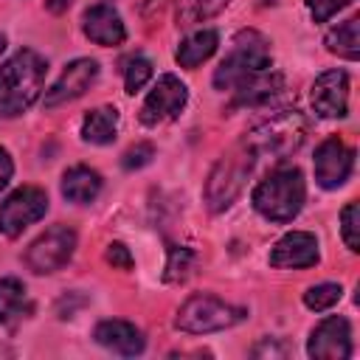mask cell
<instances>
[{"label":"cell","instance_id":"1","mask_svg":"<svg viewBox=\"0 0 360 360\" xmlns=\"http://www.w3.org/2000/svg\"><path fill=\"white\" fill-rule=\"evenodd\" d=\"M45 70L48 62L31 48L17 51L0 68V118L20 115L39 98Z\"/></svg>","mask_w":360,"mask_h":360},{"label":"cell","instance_id":"2","mask_svg":"<svg viewBox=\"0 0 360 360\" xmlns=\"http://www.w3.org/2000/svg\"><path fill=\"white\" fill-rule=\"evenodd\" d=\"M256 166V152L248 146V141L242 138L239 143H233L211 169L208 183H205V205L211 211H225L245 188V180L250 177Z\"/></svg>","mask_w":360,"mask_h":360},{"label":"cell","instance_id":"3","mask_svg":"<svg viewBox=\"0 0 360 360\" xmlns=\"http://www.w3.org/2000/svg\"><path fill=\"white\" fill-rule=\"evenodd\" d=\"M307 188L298 169H278L253 188V208L270 222H290L304 205Z\"/></svg>","mask_w":360,"mask_h":360},{"label":"cell","instance_id":"4","mask_svg":"<svg viewBox=\"0 0 360 360\" xmlns=\"http://www.w3.org/2000/svg\"><path fill=\"white\" fill-rule=\"evenodd\" d=\"M270 68V42L259 31H239L231 42L228 56L214 70V84L219 90H233L248 76L264 73Z\"/></svg>","mask_w":360,"mask_h":360},{"label":"cell","instance_id":"5","mask_svg":"<svg viewBox=\"0 0 360 360\" xmlns=\"http://www.w3.org/2000/svg\"><path fill=\"white\" fill-rule=\"evenodd\" d=\"M304 138H307V118L298 110H281L278 115L262 121L245 135L256 158H273V160L292 155L304 143Z\"/></svg>","mask_w":360,"mask_h":360},{"label":"cell","instance_id":"6","mask_svg":"<svg viewBox=\"0 0 360 360\" xmlns=\"http://www.w3.org/2000/svg\"><path fill=\"white\" fill-rule=\"evenodd\" d=\"M245 318V309L225 304L217 295H191L174 318V326L188 335H208V332H222L231 329Z\"/></svg>","mask_w":360,"mask_h":360},{"label":"cell","instance_id":"7","mask_svg":"<svg viewBox=\"0 0 360 360\" xmlns=\"http://www.w3.org/2000/svg\"><path fill=\"white\" fill-rule=\"evenodd\" d=\"M76 250V231L68 225H51L25 250V264L34 273H53L70 262Z\"/></svg>","mask_w":360,"mask_h":360},{"label":"cell","instance_id":"8","mask_svg":"<svg viewBox=\"0 0 360 360\" xmlns=\"http://www.w3.org/2000/svg\"><path fill=\"white\" fill-rule=\"evenodd\" d=\"M45 211H48V194L37 186H22L0 205V233L17 236L31 222L42 219Z\"/></svg>","mask_w":360,"mask_h":360},{"label":"cell","instance_id":"9","mask_svg":"<svg viewBox=\"0 0 360 360\" xmlns=\"http://www.w3.org/2000/svg\"><path fill=\"white\" fill-rule=\"evenodd\" d=\"M188 101V90L186 84L174 76V73H163L158 79V84L149 90L143 107H141V121L146 127H158L163 121H172L180 115V110Z\"/></svg>","mask_w":360,"mask_h":360},{"label":"cell","instance_id":"10","mask_svg":"<svg viewBox=\"0 0 360 360\" xmlns=\"http://www.w3.org/2000/svg\"><path fill=\"white\" fill-rule=\"evenodd\" d=\"M315 166V180L321 188H338L349 180L352 166H354V152L340 141V138H326L312 158Z\"/></svg>","mask_w":360,"mask_h":360},{"label":"cell","instance_id":"11","mask_svg":"<svg viewBox=\"0 0 360 360\" xmlns=\"http://www.w3.org/2000/svg\"><path fill=\"white\" fill-rule=\"evenodd\" d=\"M307 354L315 360H346L352 354V329L349 321L340 315L323 318L307 343Z\"/></svg>","mask_w":360,"mask_h":360},{"label":"cell","instance_id":"12","mask_svg":"<svg viewBox=\"0 0 360 360\" xmlns=\"http://www.w3.org/2000/svg\"><path fill=\"white\" fill-rule=\"evenodd\" d=\"M312 107L323 118H343L349 110V76L343 70H326L312 82Z\"/></svg>","mask_w":360,"mask_h":360},{"label":"cell","instance_id":"13","mask_svg":"<svg viewBox=\"0 0 360 360\" xmlns=\"http://www.w3.org/2000/svg\"><path fill=\"white\" fill-rule=\"evenodd\" d=\"M98 76V62L96 59H73L62 76L53 82V87L45 93V107H59L65 101L79 98Z\"/></svg>","mask_w":360,"mask_h":360},{"label":"cell","instance_id":"14","mask_svg":"<svg viewBox=\"0 0 360 360\" xmlns=\"http://www.w3.org/2000/svg\"><path fill=\"white\" fill-rule=\"evenodd\" d=\"M315 262H318V239L307 231L284 233L270 250L273 267H312Z\"/></svg>","mask_w":360,"mask_h":360},{"label":"cell","instance_id":"15","mask_svg":"<svg viewBox=\"0 0 360 360\" xmlns=\"http://www.w3.org/2000/svg\"><path fill=\"white\" fill-rule=\"evenodd\" d=\"M82 28H84L90 42L104 45V48L121 45L127 39V28H124L118 11L112 6H107V3H98V6L87 8L84 17H82Z\"/></svg>","mask_w":360,"mask_h":360},{"label":"cell","instance_id":"16","mask_svg":"<svg viewBox=\"0 0 360 360\" xmlns=\"http://www.w3.org/2000/svg\"><path fill=\"white\" fill-rule=\"evenodd\" d=\"M93 338H96L101 346H107V349H112V352H118V354H124V357H132V354H141V352H143V335H141L129 321H118V318L101 321V323L96 326Z\"/></svg>","mask_w":360,"mask_h":360},{"label":"cell","instance_id":"17","mask_svg":"<svg viewBox=\"0 0 360 360\" xmlns=\"http://www.w3.org/2000/svg\"><path fill=\"white\" fill-rule=\"evenodd\" d=\"M98 191H101V174L96 169H90V166H73L62 177V194L70 202L84 205V202L96 200Z\"/></svg>","mask_w":360,"mask_h":360},{"label":"cell","instance_id":"18","mask_svg":"<svg viewBox=\"0 0 360 360\" xmlns=\"http://www.w3.org/2000/svg\"><path fill=\"white\" fill-rule=\"evenodd\" d=\"M233 90H236V101H233V104H264V101H270L276 93L284 90V76L264 70V73L248 76V79L239 82Z\"/></svg>","mask_w":360,"mask_h":360},{"label":"cell","instance_id":"19","mask_svg":"<svg viewBox=\"0 0 360 360\" xmlns=\"http://www.w3.org/2000/svg\"><path fill=\"white\" fill-rule=\"evenodd\" d=\"M219 45V34L214 28H200L194 34H188L180 45H177V62L180 68H197L200 62H205Z\"/></svg>","mask_w":360,"mask_h":360},{"label":"cell","instance_id":"20","mask_svg":"<svg viewBox=\"0 0 360 360\" xmlns=\"http://www.w3.org/2000/svg\"><path fill=\"white\" fill-rule=\"evenodd\" d=\"M115 132H118V110L115 107L90 110L84 115V121H82V138L87 143H96V146L112 143L115 141Z\"/></svg>","mask_w":360,"mask_h":360},{"label":"cell","instance_id":"21","mask_svg":"<svg viewBox=\"0 0 360 360\" xmlns=\"http://www.w3.org/2000/svg\"><path fill=\"white\" fill-rule=\"evenodd\" d=\"M357 25L360 20L357 17H349L346 22H340L338 28H332L326 34V48L338 56H346V59H357L360 56V37H357Z\"/></svg>","mask_w":360,"mask_h":360},{"label":"cell","instance_id":"22","mask_svg":"<svg viewBox=\"0 0 360 360\" xmlns=\"http://www.w3.org/2000/svg\"><path fill=\"white\" fill-rule=\"evenodd\" d=\"M231 0H183L177 8V22L180 25H194L208 17H217Z\"/></svg>","mask_w":360,"mask_h":360},{"label":"cell","instance_id":"23","mask_svg":"<svg viewBox=\"0 0 360 360\" xmlns=\"http://www.w3.org/2000/svg\"><path fill=\"white\" fill-rule=\"evenodd\" d=\"M22 298H25V284L20 278L14 276L0 278V323H6L11 315L20 312Z\"/></svg>","mask_w":360,"mask_h":360},{"label":"cell","instance_id":"24","mask_svg":"<svg viewBox=\"0 0 360 360\" xmlns=\"http://www.w3.org/2000/svg\"><path fill=\"white\" fill-rule=\"evenodd\" d=\"M340 295H343V287H340V284L326 281V284H315V287H309V290L304 292V304H307L309 309L321 312V309L335 307V304L340 301Z\"/></svg>","mask_w":360,"mask_h":360},{"label":"cell","instance_id":"25","mask_svg":"<svg viewBox=\"0 0 360 360\" xmlns=\"http://www.w3.org/2000/svg\"><path fill=\"white\" fill-rule=\"evenodd\" d=\"M194 267V250L188 248H169V262H166V281H183L188 278Z\"/></svg>","mask_w":360,"mask_h":360},{"label":"cell","instance_id":"26","mask_svg":"<svg viewBox=\"0 0 360 360\" xmlns=\"http://www.w3.org/2000/svg\"><path fill=\"white\" fill-rule=\"evenodd\" d=\"M340 231H343V242L349 250H360V205L349 202L340 211Z\"/></svg>","mask_w":360,"mask_h":360},{"label":"cell","instance_id":"27","mask_svg":"<svg viewBox=\"0 0 360 360\" xmlns=\"http://www.w3.org/2000/svg\"><path fill=\"white\" fill-rule=\"evenodd\" d=\"M149 79H152V62L143 59V56L129 59V65L124 68V87H127V93H138Z\"/></svg>","mask_w":360,"mask_h":360},{"label":"cell","instance_id":"28","mask_svg":"<svg viewBox=\"0 0 360 360\" xmlns=\"http://www.w3.org/2000/svg\"><path fill=\"white\" fill-rule=\"evenodd\" d=\"M152 158H155V146L152 143H135V146H129L127 152H124V158H121V166L124 169H143L146 163H152Z\"/></svg>","mask_w":360,"mask_h":360},{"label":"cell","instance_id":"29","mask_svg":"<svg viewBox=\"0 0 360 360\" xmlns=\"http://www.w3.org/2000/svg\"><path fill=\"white\" fill-rule=\"evenodd\" d=\"M352 0H309V11L315 22H326L332 14H338L340 8H346Z\"/></svg>","mask_w":360,"mask_h":360},{"label":"cell","instance_id":"30","mask_svg":"<svg viewBox=\"0 0 360 360\" xmlns=\"http://www.w3.org/2000/svg\"><path fill=\"white\" fill-rule=\"evenodd\" d=\"M104 259H107V264H112L118 270H129L132 267V253H129V248L124 242H110L107 250H104Z\"/></svg>","mask_w":360,"mask_h":360},{"label":"cell","instance_id":"31","mask_svg":"<svg viewBox=\"0 0 360 360\" xmlns=\"http://www.w3.org/2000/svg\"><path fill=\"white\" fill-rule=\"evenodd\" d=\"M11 174H14V163H11V155H8V152L0 146V191L8 186Z\"/></svg>","mask_w":360,"mask_h":360},{"label":"cell","instance_id":"32","mask_svg":"<svg viewBox=\"0 0 360 360\" xmlns=\"http://www.w3.org/2000/svg\"><path fill=\"white\" fill-rule=\"evenodd\" d=\"M70 3H73V0H45V8H48L51 14H62V11L70 8Z\"/></svg>","mask_w":360,"mask_h":360},{"label":"cell","instance_id":"33","mask_svg":"<svg viewBox=\"0 0 360 360\" xmlns=\"http://www.w3.org/2000/svg\"><path fill=\"white\" fill-rule=\"evenodd\" d=\"M3 51H6V37L0 34V53H3Z\"/></svg>","mask_w":360,"mask_h":360},{"label":"cell","instance_id":"34","mask_svg":"<svg viewBox=\"0 0 360 360\" xmlns=\"http://www.w3.org/2000/svg\"><path fill=\"white\" fill-rule=\"evenodd\" d=\"M160 3H163V0H149V8H152V6H160Z\"/></svg>","mask_w":360,"mask_h":360}]
</instances>
